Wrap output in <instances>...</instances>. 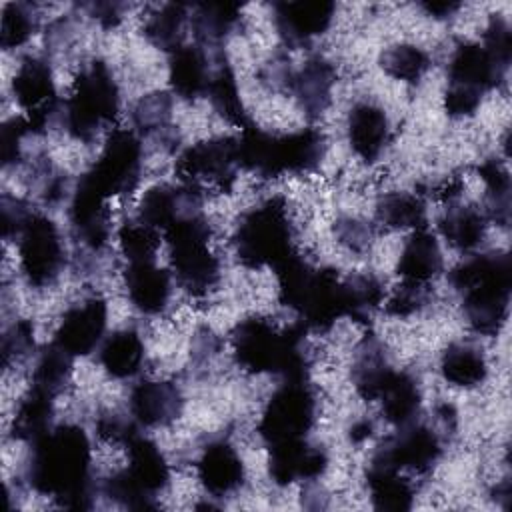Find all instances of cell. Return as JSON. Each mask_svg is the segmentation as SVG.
Wrapping results in <instances>:
<instances>
[{
	"label": "cell",
	"mask_w": 512,
	"mask_h": 512,
	"mask_svg": "<svg viewBox=\"0 0 512 512\" xmlns=\"http://www.w3.org/2000/svg\"><path fill=\"white\" fill-rule=\"evenodd\" d=\"M52 416L54 396L30 388V392L20 400L16 408V414L10 424V436L34 444L52 428Z\"/></svg>",
	"instance_id": "e575fe53"
},
{
	"label": "cell",
	"mask_w": 512,
	"mask_h": 512,
	"mask_svg": "<svg viewBox=\"0 0 512 512\" xmlns=\"http://www.w3.org/2000/svg\"><path fill=\"white\" fill-rule=\"evenodd\" d=\"M462 190H464L462 178H460V176H448V178H444L440 184L434 186V192H432V194H434L438 200H442V202H452V200H456V198L462 194Z\"/></svg>",
	"instance_id": "6125c7cd"
},
{
	"label": "cell",
	"mask_w": 512,
	"mask_h": 512,
	"mask_svg": "<svg viewBox=\"0 0 512 512\" xmlns=\"http://www.w3.org/2000/svg\"><path fill=\"white\" fill-rule=\"evenodd\" d=\"M142 142L134 130L116 128L106 138V144L94 166L82 174L104 198L130 194L140 180Z\"/></svg>",
	"instance_id": "30bf717a"
},
{
	"label": "cell",
	"mask_w": 512,
	"mask_h": 512,
	"mask_svg": "<svg viewBox=\"0 0 512 512\" xmlns=\"http://www.w3.org/2000/svg\"><path fill=\"white\" fill-rule=\"evenodd\" d=\"M430 300V286L418 284V282H406L398 284L390 298L386 300V314L406 318L418 310H422Z\"/></svg>",
	"instance_id": "c3c4849f"
},
{
	"label": "cell",
	"mask_w": 512,
	"mask_h": 512,
	"mask_svg": "<svg viewBox=\"0 0 512 512\" xmlns=\"http://www.w3.org/2000/svg\"><path fill=\"white\" fill-rule=\"evenodd\" d=\"M104 496H108L110 500L118 502L124 508L130 510H150L156 508L158 504L154 502V496L150 492H146L130 474L128 470L116 472L114 476H110L104 486H102Z\"/></svg>",
	"instance_id": "7dc6e473"
},
{
	"label": "cell",
	"mask_w": 512,
	"mask_h": 512,
	"mask_svg": "<svg viewBox=\"0 0 512 512\" xmlns=\"http://www.w3.org/2000/svg\"><path fill=\"white\" fill-rule=\"evenodd\" d=\"M100 364L112 378H132L144 364V342L134 330H118L100 348Z\"/></svg>",
	"instance_id": "d590c367"
},
{
	"label": "cell",
	"mask_w": 512,
	"mask_h": 512,
	"mask_svg": "<svg viewBox=\"0 0 512 512\" xmlns=\"http://www.w3.org/2000/svg\"><path fill=\"white\" fill-rule=\"evenodd\" d=\"M34 176L38 180V194L42 196V200L46 204H56L64 198V190H66V178L54 170V166L42 158L36 166H34Z\"/></svg>",
	"instance_id": "11a10c76"
},
{
	"label": "cell",
	"mask_w": 512,
	"mask_h": 512,
	"mask_svg": "<svg viewBox=\"0 0 512 512\" xmlns=\"http://www.w3.org/2000/svg\"><path fill=\"white\" fill-rule=\"evenodd\" d=\"M128 474L152 496L168 486L170 468L160 448L146 436L136 434L128 444Z\"/></svg>",
	"instance_id": "4dcf8cb0"
},
{
	"label": "cell",
	"mask_w": 512,
	"mask_h": 512,
	"mask_svg": "<svg viewBox=\"0 0 512 512\" xmlns=\"http://www.w3.org/2000/svg\"><path fill=\"white\" fill-rule=\"evenodd\" d=\"M506 72L490 58L482 44L460 42L448 60V86L472 90L480 96L504 82Z\"/></svg>",
	"instance_id": "ffe728a7"
},
{
	"label": "cell",
	"mask_w": 512,
	"mask_h": 512,
	"mask_svg": "<svg viewBox=\"0 0 512 512\" xmlns=\"http://www.w3.org/2000/svg\"><path fill=\"white\" fill-rule=\"evenodd\" d=\"M120 112V90L102 60L90 62L74 80L64 106V124L72 138L88 142Z\"/></svg>",
	"instance_id": "52a82bcc"
},
{
	"label": "cell",
	"mask_w": 512,
	"mask_h": 512,
	"mask_svg": "<svg viewBox=\"0 0 512 512\" xmlns=\"http://www.w3.org/2000/svg\"><path fill=\"white\" fill-rule=\"evenodd\" d=\"M240 20L236 2H198L192 8V30L200 44L220 48Z\"/></svg>",
	"instance_id": "d6a6232c"
},
{
	"label": "cell",
	"mask_w": 512,
	"mask_h": 512,
	"mask_svg": "<svg viewBox=\"0 0 512 512\" xmlns=\"http://www.w3.org/2000/svg\"><path fill=\"white\" fill-rule=\"evenodd\" d=\"M478 174L486 186L484 216L498 226L510 224V176L496 158H486L478 166Z\"/></svg>",
	"instance_id": "b9f144b4"
},
{
	"label": "cell",
	"mask_w": 512,
	"mask_h": 512,
	"mask_svg": "<svg viewBox=\"0 0 512 512\" xmlns=\"http://www.w3.org/2000/svg\"><path fill=\"white\" fill-rule=\"evenodd\" d=\"M238 166V140L220 136L188 146L176 160V174L180 182L202 192H228L236 180Z\"/></svg>",
	"instance_id": "8fae6325"
},
{
	"label": "cell",
	"mask_w": 512,
	"mask_h": 512,
	"mask_svg": "<svg viewBox=\"0 0 512 512\" xmlns=\"http://www.w3.org/2000/svg\"><path fill=\"white\" fill-rule=\"evenodd\" d=\"M106 318V302L100 296L86 298L66 310L54 334V342L72 356H86L102 342Z\"/></svg>",
	"instance_id": "e0dca14e"
},
{
	"label": "cell",
	"mask_w": 512,
	"mask_h": 512,
	"mask_svg": "<svg viewBox=\"0 0 512 512\" xmlns=\"http://www.w3.org/2000/svg\"><path fill=\"white\" fill-rule=\"evenodd\" d=\"M376 220L386 228H424L426 206L418 194L390 192L376 204Z\"/></svg>",
	"instance_id": "7bdbcfd3"
},
{
	"label": "cell",
	"mask_w": 512,
	"mask_h": 512,
	"mask_svg": "<svg viewBox=\"0 0 512 512\" xmlns=\"http://www.w3.org/2000/svg\"><path fill=\"white\" fill-rule=\"evenodd\" d=\"M72 354L60 348L54 340L44 346L36 358L32 370V388L50 396L62 394L72 378Z\"/></svg>",
	"instance_id": "60d3db41"
},
{
	"label": "cell",
	"mask_w": 512,
	"mask_h": 512,
	"mask_svg": "<svg viewBox=\"0 0 512 512\" xmlns=\"http://www.w3.org/2000/svg\"><path fill=\"white\" fill-rule=\"evenodd\" d=\"M380 68L396 80L414 84L430 68V58L420 46L402 42L386 48L380 54Z\"/></svg>",
	"instance_id": "ee69618b"
},
{
	"label": "cell",
	"mask_w": 512,
	"mask_h": 512,
	"mask_svg": "<svg viewBox=\"0 0 512 512\" xmlns=\"http://www.w3.org/2000/svg\"><path fill=\"white\" fill-rule=\"evenodd\" d=\"M124 284L130 302L142 314H160L170 300V276L154 262H130Z\"/></svg>",
	"instance_id": "d4e9b609"
},
{
	"label": "cell",
	"mask_w": 512,
	"mask_h": 512,
	"mask_svg": "<svg viewBox=\"0 0 512 512\" xmlns=\"http://www.w3.org/2000/svg\"><path fill=\"white\" fill-rule=\"evenodd\" d=\"M12 94L18 106L26 112L24 118L30 126V134L46 132L50 118L58 110L50 64L44 58L26 56L12 78Z\"/></svg>",
	"instance_id": "4fadbf2b"
},
{
	"label": "cell",
	"mask_w": 512,
	"mask_h": 512,
	"mask_svg": "<svg viewBox=\"0 0 512 512\" xmlns=\"http://www.w3.org/2000/svg\"><path fill=\"white\" fill-rule=\"evenodd\" d=\"M34 350V326L28 320H16L2 336V366L10 368L26 360Z\"/></svg>",
	"instance_id": "f907efd6"
},
{
	"label": "cell",
	"mask_w": 512,
	"mask_h": 512,
	"mask_svg": "<svg viewBox=\"0 0 512 512\" xmlns=\"http://www.w3.org/2000/svg\"><path fill=\"white\" fill-rule=\"evenodd\" d=\"M274 270L280 304L294 310L306 330L326 332L344 316L342 280L334 268H314L294 252Z\"/></svg>",
	"instance_id": "277c9868"
},
{
	"label": "cell",
	"mask_w": 512,
	"mask_h": 512,
	"mask_svg": "<svg viewBox=\"0 0 512 512\" xmlns=\"http://www.w3.org/2000/svg\"><path fill=\"white\" fill-rule=\"evenodd\" d=\"M118 246L128 262H152L160 246V234L140 218L126 220L118 228Z\"/></svg>",
	"instance_id": "f6af8a7d"
},
{
	"label": "cell",
	"mask_w": 512,
	"mask_h": 512,
	"mask_svg": "<svg viewBox=\"0 0 512 512\" xmlns=\"http://www.w3.org/2000/svg\"><path fill=\"white\" fill-rule=\"evenodd\" d=\"M106 200L108 198H104L84 180V176H80L70 200L68 220L76 240L94 252L102 250L110 236V210Z\"/></svg>",
	"instance_id": "ac0fdd59"
},
{
	"label": "cell",
	"mask_w": 512,
	"mask_h": 512,
	"mask_svg": "<svg viewBox=\"0 0 512 512\" xmlns=\"http://www.w3.org/2000/svg\"><path fill=\"white\" fill-rule=\"evenodd\" d=\"M450 284L462 292V308L474 332L494 336L508 318L512 290V262L506 252L472 256L448 274Z\"/></svg>",
	"instance_id": "7a4b0ae2"
},
{
	"label": "cell",
	"mask_w": 512,
	"mask_h": 512,
	"mask_svg": "<svg viewBox=\"0 0 512 512\" xmlns=\"http://www.w3.org/2000/svg\"><path fill=\"white\" fill-rule=\"evenodd\" d=\"M272 10L284 44L298 48L330 28L336 4L332 0H280L272 4Z\"/></svg>",
	"instance_id": "2e32d148"
},
{
	"label": "cell",
	"mask_w": 512,
	"mask_h": 512,
	"mask_svg": "<svg viewBox=\"0 0 512 512\" xmlns=\"http://www.w3.org/2000/svg\"><path fill=\"white\" fill-rule=\"evenodd\" d=\"M204 194L200 188L180 182L174 184H156L148 188L138 206V218L158 232H166L172 226L202 216Z\"/></svg>",
	"instance_id": "5bb4252c"
},
{
	"label": "cell",
	"mask_w": 512,
	"mask_h": 512,
	"mask_svg": "<svg viewBox=\"0 0 512 512\" xmlns=\"http://www.w3.org/2000/svg\"><path fill=\"white\" fill-rule=\"evenodd\" d=\"M392 372L394 370L388 364L382 342L376 336H364L356 348L350 370V378L358 396H362L366 402L378 400Z\"/></svg>",
	"instance_id": "484cf974"
},
{
	"label": "cell",
	"mask_w": 512,
	"mask_h": 512,
	"mask_svg": "<svg viewBox=\"0 0 512 512\" xmlns=\"http://www.w3.org/2000/svg\"><path fill=\"white\" fill-rule=\"evenodd\" d=\"M260 82L274 92H290L294 70L284 56H272L258 72Z\"/></svg>",
	"instance_id": "6f0895ef"
},
{
	"label": "cell",
	"mask_w": 512,
	"mask_h": 512,
	"mask_svg": "<svg viewBox=\"0 0 512 512\" xmlns=\"http://www.w3.org/2000/svg\"><path fill=\"white\" fill-rule=\"evenodd\" d=\"M210 234L212 230L204 214L164 232L176 280L192 296H206L220 282V262L208 248Z\"/></svg>",
	"instance_id": "ba28073f"
},
{
	"label": "cell",
	"mask_w": 512,
	"mask_h": 512,
	"mask_svg": "<svg viewBox=\"0 0 512 512\" xmlns=\"http://www.w3.org/2000/svg\"><path fill=\"white\" fill-rule=\"evenodd\" d=\"M488 218L474 206H450L438 220L444 240L458 252L474 250L486 236Z\"/></svg>",
	"instance_id": "836d02e7"
},
{
	"label": "cell",
	"mask_w": 512,
	"mask_h": 512,
	"mask_svg": "<svg viewBox=\"0 0 512 512\" xmlns=\"http://www.w3.org/2000/svg\"><path fill=\"white\" fill-rule=\"evenodd\" d=\"M328 466V454L320 446H310L304 438L270 446L268 472L274 484L288 486L296 480H316Z\"/></svg>",
	"instance_id": "d6986e66"
},
{
	"label": "cell",
	"mask_w": 512,
	"mask_h": 512,
	"mask_svg": "<svg viewBox=\"0 0 512 512\" xmlns=\"http://www.w3.org/2000/svg\"><path fill=\"white\" fill-rule=\"evenodd\" d=\"M206 94L212 102V108L226 122H230L238 128H244L246 124L252 122L248 118V112H246L244 104H242L234 70L222 56H218V66H216V70H212Z\"/></svg>",
	"instance_id": "74e56055"
},
{
	"label": "cell",
	"mask_w": 512,
	"mask_h": 512,
	"mask_svg": "<svg viewBox=\"0 0 512 512\" xmlns=\"http://www.w3.org/2000/svg\"><path fill=\"white\" fill-rule=\"evenodd\" d=\"M480 102H482L480 94H476L472 90L456 88V86H448L446 94H444V110L452 118L474 116L478 106H480Z\"/></svg>",
	"instance_id": "680465c9"
},
{
	"label": "cell",
	"mask_w": 512,
	"mask_h": 512,
	"mask_svg": "<svg viewBox=\"0 0 512 512\" xmlns=\"http://www.w3.org/2000/svg\"><path fill=\"white\" fill-rule=\"evenodd\" d=\"M398 470L428 474L442 456V438L430 426L406 424L374 454Z\"/></svg>",
	"instance_id": "9a60e30c"
},
{
	"label": "cell",
	"mask_w": 512,
	"mask_h": 512,
	"mask_svg": "<svg viewBox=\"0 0 512 512\" xmlns=\"http://www.w3.org/2000/svg\"><path fill=\"white\" fill-rule=\"evenodd\" d=\"M210 76L212 72L208 68V58L200 46L182 44L170 52L168 80L176 96L184 100H196L198 96L206 94Z\"/></svg>",
	"instance_id": "4316f807"
},
{
	"label": "cell",
	"mask_w": 512,
	"mask_h": 512,
	"mask_svg": "<svg viewBox=\"0 0 512 512\" xmlns=\"http://www.w3.org/2000/svg\"><path fill=\"white\" fill-rule=\"evenodd\" d=\"M134 132L146 138H160L166 150H172L178 134L172 126V96L168 92L144 94L132 108Z\"/></svg>",
	"instance_id": "f546056e"
},
{
	"label": "cell",
	"mask_w": 512,
	"mask_h": 512,
	"mask_svg": "<svg viewBox=\"0 0 512 512\" xmlns=\"http://www.w3.org/2000/svg\"><path fill=\"white\" fill-rule=\"evenodd\" d=\"M440 372L442 378L452 386L476 388L486 380L488 364L476 346L456 342L442 352Z\"/></svg>",
	"instance_id": "8d00e7d4"
},
{
	"label": "cell",
	"mask_w": 512,
	"mask_h": 512,
	"mask_svg": "<svg viewBox=\"0 0 512 512\" xmlns=\"http://www.w3.org/2000/svg\"><path fill=\"white\" fill-rule=\"evenodd\" d=\"M420 8L436 20H446L452 14H456L462 8V4L452 2V0H424V2H420Z\"/></svg>",
	"instance_id": "94428289"
},
{
	"label": "cell",
	"mask_w": 512,
	"mask_h": 512,
	"mask_svg": "<svg viewBox=\"0 0 512 512\" xmlns=\"http://www.w3.org/2000/svg\"><path fill=\"white\" fill-rule=\"evenodd\" d=\"M38 16L30 4L22 2H8L2 8L0 20V46L4 50L18 48L30 40L36 32Z\"/></svg>",
	"instance_id": "bcb514c9"
},
{
	"label": "cell",
	"mask_w": 512,
	"mask_h": 512,
	"mask_svg": "<svg viewBox=\"0 0 512 512\" xmlns=\"http://www.w3.org/2000/svg\"><path fill=\"white\" fill-rule=\"evenodd\" d=\"M382 414L392 426L414 422L422 406V392L416 378L408 372H392L380 398Z\"/></svg>",
	"instance_id": "1f68e13d"
},
{
	"label": "cell",
	"mask_w": 512,
	"mask_h": 512,
	"mask_svg": "<svg viewBox=\"0 0 512 512\" xmlns=\"http://www.w3.org/2000/svg\"><path fill=\"white\" fill-rule=\"evenodd\" d=\"M96 430L102 440L112 444H124V446L138 434V428L132 420L114 412L100 416L96 422Z\"/></svg>",
	"instance_id": "9f6ffc18"
},
{
	"label": "cell",
	"mask_w": 512,
	"mask_h": 512,
	"mask_svg": "<svg viewBox=\"0 0 512 512\" xmlns=\"http://www.w3.org/2000/svg\"><path fill=\"white\" fill-rule=\"evenodd\" d=\"M334 84V66L322 56H312L302 64L300 70H294L290 94H294L298 106L308 118H318L330 106Z\"/></svg>",
	"instance_id": "7402d4cb"
},
{
	"label": "cell",
	"mask_w": 512,
	"mask_h": 512,
	"mask_svg": "<svg viewBox=\"0 0 512 512\" xmlns=\"http://www.w3.org/2000/svg\"><path fill=\"white\" fill-rule=\"evenodd\" d=\"M442 264V250L436 236L426 228H418L406 240L396 272L406 282L428 284L442 272Z\"/></svg>",
	"instance_id": "83f0119b"
},
{
	"label": "cell",
	"mask_w": 512,
	"mask_h": 512,
	"mask_svg": "<svg viewBox=\"0 0 512 512\" xmlns=\"http://www.w3.org/2000/svg\"><path fill=\"white\" fill-rule=\"evenodd\" d=\"M184 406L182 392L168 380H142L130 392V414L148 428L170 426Z\"/></svg>",
	"instance_id": "44dd1931"
},
{
	"label": "cell",
	"mask_w": 512,
	"mask_h": 512,
	"mask_svg": "<svg viewBox=\"0 0 512 512\" xmlns=\"http://www.w3.org/2000/svg\"><path fill=\"white\" fill-rule=\"evenodd\" d=\"M336 240L352 252H366L374 242V228L354 216H342L332 226Z\"/></svg>",
	"instance_id": "816d5d0a"
},
{
	"label": "cell",
	"mask_w": 512,
	"mask_h": 512,
	"mask_svg": "<svg viewBox=\"0 0 512 512\" xmlns=\"http://www.w3.org/2000/svg\"><path fill=\"white\" fill-rule=\"evenodd\" d=\"M30 134V126L24 116L10 118L0 130V158L2 166L10 168L22 160V140Z\"/></svg>",
	"instance_id": "f5cc1de1"
},
{
	"label": "cell",
	"mask_w": 512,
	"mask_h": 512,
	"mask_svg": "<svg viewBox=\"0 0 512 512\" xmlns=\"http://www.w3.org/2000/svg\"><path fill=\"white\" fill-rule=\"evenodd\" d=\"M436 420L442 424L444 432H454V430H456V424H458L454 406L448 404V402L438 404V406H436Z\"/></svg>",
	"instance_id": "be15d7a7"
},
{
	"label": "cell",
	"mask_w": 512,
	"mask_h": 512,
	"mask_svg": "<svg viewBox=\"0 0 512 512\" xmlns=\"http://www.w3.org/2000/svg\"><path fill=\"white\" fill-rule=\"evenodd\" d=\"M306 328L298 322L278 330L262 316L240 320L232 334L230 344L236 362L252 372H270L284 380L308 378V354L304 352Z\"/></svg>",
	"instance_id": "3957f363"
},
{
	"label": "cell",
	"mask_w": 512,
	"mask_h": 512,
	"mask_svg": "<svg viewBox=\"0 0 512 512\" xmlns=\"http://www.w3.org/2000/svg\"><path fill=\"white\" fill-rule=\"evenodd\" d=\"M198 478L204 490L212 496H228L244 482L242 458L228 442H212L204 448L198 460Z\"/></svg>",
	"instance_id": "cb8c5ba5"
},
{
	"label": "cell",
	"mask_w": 512,
	"mask_h": 512,
	"mask_svg": "<svg viewBox=\"0 0 512 512\" xmlns=\"http://www.w3.org/2000/svg\"><path fill=\"white\" fill-rule=\"evenodd\" d=\"M344 316L358 324H370L384 300V288L374 274H354L342 280Z\"/></svg>",
	"instance_id": "ab89813d"
},
{
	"label": "cell",
	"mask_w": 512,
	"mask_h": 512,
	"mask_svg": "<svg viewBox=\"0 0 512 512\" xmlns=\"http://www.w3.org/2000/svg\"><path fill=\"white\" fill-rule=\"evenodd\" d=\"M366 484L372 506L382 512H406L414 502L410 480L400 476V470L380 458H372L366 470Z\"/></svg>",
	"instance_id": "f1b7e54d"
},
{
	"label": "cell",
	"mask_w": 512,
	"mask_h": 512,
	"mask_svg": "<svg viewBox=\"0 0 512 512\" xmlns=\"http://www.w3.org/2000/svg\"><path fill=\"white\" fill-rule=\"evenodd\" d=\"M188 6L184 2H168L154 10L144 22V36L160 50L174 52L182 46Z\"/></svg>",
	"instance_id": "f35d334b"
},
{
	"label": "cell",
	"mask_w": 512,
	"mask_h": 512,
	"mask_svg": "<svg viewBox=\"0 0 512 512\" xmlns=\"http://www.w3.org/2000/svg\"><path fill=\"white\" fill-rule=\"evenodd\" d=\"M86 10L104 28H114L122 20V6L118 2H90Z\"/></svg>",
	"instance_id": "91938a15"
},
{
	"label": "cell",
	"mask_w": 512,
	"mask_h": 512,
	"mask_svg": "<svg viewBox=\"0 0 512 512\" xmlns=\"http://www.w3.org/2000/svg\"><path fill=\"white\" fill-rule=\"evenodd\" d=\"M26 478L34 492L52 496L64 508H92L90 440L84 428L62 424L38 438L32 444Z\"/></svg>",
	"instance_id": "6da1fadb"
},
{
	"label": "cell",
	"mask_w": 512,
	"mask_h": 512,
	"mask_svg": "<svg viewBox=\"0 0 512 512\" xmlns=\"http://www.w3.org/2000/svg\"><path fill=\"white\" fill-rule=\"evenodd\" d=\"M316 422V394L308 380H284L270 396L258 424L262 440L272 446L286 440H300Z\"/></svg>",
	"instance_id": "9c48e42d"
},
{
	"label": "cell",
	"mask_w": 512,
	"mask_h": 512,
	"mask_svg": "<svg viewBox=\"0 0 512 512\" xmlns=\"http://www.w3.org/2000/svg\"><path fill=\"white\" fill-rule=\"evenodd\" d=\"M234 250L246 268L280 266L294 254V228L284 198H268L242 214L236 224Z\"/></svg>",
	"instance_id": "8992f818"
},
{
	"label": "cell",
	"mask_w": 512,
	"mask_h": 512,
	"mask_svg": "<svg viewBox=\"0 0 512 512\" xmlns=\"http://www.w3.org/2000/svg\"><path fill=\"white\" fill-rule=\"evenodd\" d=\"M492 496H494V500H496L504 510H508V508H510V480L506 478V480H502L500 484H496L494 490H492Z\"/></svg>",
	"instance_id": "03108f58"
},
{
	"label": "cell",
	"mask_w": 512,
	"mask_h": 512,
	"mask_svg": "<svg viewBox=\"0 0 512 512\" xmlns=\"http://www.w3.org/2000/svg\"><path fill=\"white\" fill-rule=\"evenodd\" d=\"M390 122L386 112L374 102H356L348 112V142L356 156L374 162L386 148Z\"/></svg>",
	"instance_id": "603a6c76"
},
{
	"label": "cell",
	"mask_w": 512,
	"mask_h": 512,
	"mask_svg": "<svg viewBox=\"0 0 512 512\" xmlns=\"http://www.w3.org/2000/svg\"><path fill=\"white\" fill-rule=\"evenodd\" d=\"M0 214H2V236L12 238V236H20V232L24 230V226L28 224L34 212L30 210V204L26 200L4 194L0 200Z\"/></svg>",
	"instance_id": "db71d44e"
},
{
	"label": "cell",
	"mask_w": 512,
	"mask_h": 512,
	"mask_svg": "<svg viewBox=\"0 0 512 512\" xmlns=\"http://www.w3.org/2000/svg\"><path fill=\"white\" fill-rule=\"evenodd\" d=\"M482 48L504 72H508L510 58H512V32L508 22L500 14L490 16L482 36Z\"/></svg>",
	"instance_id": "681fc988"
},
{
	"label": "cell",
	"mask_w": 512,
	"mask_h": 512,
	"mask_svg": "<svg viewBox=\"0 0 512 512\" xmlns=\"http://www.w3.org/2000/svg\"><path fill=\"white\" fill-rule=\"evenodd\" d=\"M20 268L32 286H46L56 280L64 264V248L56 224L44 214H32L18 236Z\"/></svg>",
	"instance_id": "7c38bea8"
},
{
	"label": "cell",
	"mask_w": 512,
	"mask_h": 512,
	"mask_svg": "<svg viewBox=\"0 0 512 512\" xmlns=\"http://www.w3.org/2000/svg\"><path fill=\"white\" fill-rule=\"evenodd\" d=\"M238 140V162L242 168L262 176L304 174L320 166L326 140L316 128H302L290 134H270L254 122L242 128Z\"/></svg>",
	"instance_id": "5b68a950"
},
{
	"label": "cell",
	"mask_w": 512,
	"mask_h": 512,
	"mask_svg": "<svg viewBox=\"0 0 512 512\" xmlns=\"http://www.w3.org/2000/svg\"><path fill=\"white\" fill-rule=\"evenodd\" d=\"M372 430H374V426H372L370 420H358V422L352 424L348 436H350V440H352L354 444H360V442H364L366 438L372 436Z\"/></svg>",
	"instance_id": "e7e4bbea"
}]
</instances>
